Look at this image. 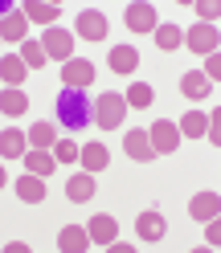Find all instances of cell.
<instances>
[{"mask_svg":"<svg viewBox=\"0 0 221 253\" xmlns=\"http://www.w3.org/2000/svg\"><path fill=\"white\" fill-rule=\"evenodd\" d=\"M107 164H110V155H107L103 143H86V147H82V168H86V171H103Z\"/></svg>","mask_w":221,"mask_h":253,"instance_id":"cell-22","label":"cell"},{"mask_svg":"<svg viewBox=\"0 0 221 253\" xmlns=\"http://www.w3.org/2000/svg\"><path fill=\"white\" fill-rule=\"evenodd\" d=\"M156 45H160V49H176V45H184V33L176 25H156Z\"/></svg>","mask_w":221,"mask_h":253,"instance_id":"cell-25","label":"cell"},{"mask_svg":"<svg viewBox=\"0 0 221 253\" xmlns=\"http://www.w3.org/2000/svg\"><path fill=\"white\" fill-rule=\"evenodd\" d=\"M29 143H33V147H45V151H50V147L57 143V131H54L50 123H37L33 131H29Z\"/></svg>","mask_w":221,"mask_h":253,"instance_id":"cell-27","label":"cell"},{"mask_svg":"<svg viewBox=\"0 0 221 253\" xmlns=\"http://www.w3.org/2000/svg\"><path fill=\"white\" fill-rule=\"evenodd\" d=\"M197 17H201V25L217 21V17H221V4H217V0H201V4H197Z\"/></svg>","mask_w":221,"mask_h":253,"instance_id":"cell-31","label":"cell"},{"mask_svg":"<svg viewBox=\"0 0 221 253\" xmlns=\"http://www.w3.org/2000/svg\"><path fill=\"white\" fill-rule=\"evenodd\" d=\"M209 86H213V82L205 78V70H188V74L180 78V94H184V98H193V102H197V98H209Z\"/></svg>","mask_w":221,"mask_h":253,"instance_id":"cell-11","label":"cell"},{"mask_svg":"<svg viewBox=\"0 0 221 253\" xmlns=\"http://www.w3.org/2000/svg\"><path fill=\"white\" fill-rule=\"evenodd\" d=\"M66 196L74 200V204H82V200H90L94 196V176H90V171H78V176L66 184Z\"/></svg>","mask_w":221,"mask_h":253,"instance_id":"cell-17","label":"cell"},{"mask_svg":"<svg viewBox=\"0 0 221 253\" xmlns=\"http://www.w3.org/2000/svg\"><path fill=\"white\" fill-rule=\"evenodd\" d=\"M25 164H29V171H33V176H45V180H50V176H54V168H57V160H54L45 147H33V151L25 155Z\"/></svg>","mask_w":221,"mask_h":253,"instance_id":"cell-15","label":"cell"},{"mask_svg":"<svg viewBox=\"0 0 221 253\" xmlns=\"http://www.w3.org/2000/svg\"><path fill=\"white\" fill-rule=\"evenodd\" d=\"M115 233H119V225H115V216H110V212H99V216L90 220V241L94 245L110 249V245H115Z\"/></svg>","mask_w":221,"mask_h":253,"instance_id":"cell-10","label":"cell"},{"mask_svg":"<svg viewBox=\"0 0 221 253\" xmlns=\"http://www.w3.org/2000/svg\"><path fill=\"white\" fill-rule=\"evenodd\" d=\"M54 160H57V164L78 160V143H74V139H57V143H54Z\"/></svg>","mask_w":221,"mask_h":253,"instance_id":"cell-30","label":"cell"},{"mask_svg":"<svg viewBox=\"0 0 221 253\" xmlns=\"http://www.w3.org/2000/svg\"><path fill=\"white\" fill-rule=\"evenodd\" d=\"M4 184H8V176H4V168H0V188H4Z\"/></svg>","mask_w":221,"mask_h":253,"instance_id":"cell-36","label":"cell"},{"mask_svg":"<svg viewBox=\"0 0 221 253\" xmlns=\"http://www.w3.org/2000/svg\"><path fill=\"white\" fill-rule=\"evenodd\" d=\"M78 37H86V41H103V37H107V17H103V12H94V8L78 12Z\"/></svg>","mask_w":221,"mask_h":253,"instance_id":"cell-9","label":"cell"},{"mask_svg":"<svg viewBox=\"0 0 221 253\" xmlns=\"http://www.w3.org/2000/svg\"><path fill=\"white\" fill-rule=\"evenodd\" d=\"M127 106H152V86L148 82H131V90H127Z\"/></svg>","mask_w":221,"mask_h":253,"instance_id":"cell-28","label":"cell"},{"mask_svg":"<svg viewBox=\"0 0 221 253\" xmlns=\"http://www.w3.org/2000/svg\"><path fill=\"white\" fill-rule=\"evenodd\" d=\"M61 78H66V86H74V90H86L90 82H94V66H90V61L86 57H70L66 61V66H61Z\"/></svg>","mask_w":221,"mask_h":253,"instance_id":"cell-6","label":"cell"},{"mask_svg":"<svg viewBox=\"0 0 221 253\" xmlns=\"http://www.w3.org/2000/svg\"><path fill=\"white\" fill-rule=\"evenodd\" d=\"M123 115H127V98L123 94H99V102H94V126L110 131V126L123 123Z\"/></svg>","mask_w":221,"mask_h":253,"instance_id":"cell-2","label":"cell"},{"mask_svg":"<svg viewBox=\"0 0 221 253\" xmlns=\"http://www.w3.org/2000/svg\"><path fill=\"white\" fill-rule=\"evenodd\" d=\"M205 229H209V245H221V216L205 220Z\"/></svg>","mask_w":221,"mask_h":253,"instance_id":"cell-34","label":"cell"},{"mask_svg":"<svg viewBox=\"0 0 221 253\" xmlns=\"http://www.w3.org/2000/svg\"><path fill=\"white\" fill-rule=\"evenodd\" d=\"M209 139L221 147V110H213V115H209Z\"/></svg>","mask_w":221,"mask_h":253,"instance_id":"cell-33","label":"cell"},{"mask_svg":"<svg viewBox=\"0 0 221 253\" xmlns=\"http://www.w3.org/2000/svg\"><path fill=\"white\" fill-rule=\"evenodd\" d=\"M188 212H193V220H213L217 212H221V196L217 192H197L193 200H188Z\"/></svg>","mask_w":221,"mask_h":253,"instance_id":"cell-8","label":"cell"},{"mask_svg":"<svg viewBox=\"0 0 221 253\" xmlns=\"http://www.w3.org/2000/svg\"><path fill=\"white\" fill-rule=\"evenodd\" d=\"M21 61L29 70H41L45 66V49H41V41H21Z\"/></svg>","mask_w":221,"mask_h":253,"instance_id":"cell-26","label":"cell"},{"mask_svg":"<svg viewBox=\"0 0 221 253\" xmlns=\"http://www.w3.org/2000/svg\"><path fill=\"white\" fill-rule=\"evenodd\" d=\"M0 110L17 119V115H25V110H29V98H25L17 86H8V90H0Z\"/></svg>","mask_w":221,"mask_h":253,"instance_id":"cell-20","label":"cell"},{"mask_svg":"<svg viewBox=\"0 0 221 253\" xmlns=\"http://www.w3.org/2000/svg\"><path fill=\"white\" fill-rule=\"evenodd\" d=\"M25 74H29V66L21 61V53H17V57H4V61H0V82H8V86H21V82H25Z\"/></svg>","mask_w":221,"mask_h":253,"instance_id":"cell-19","label":"cell"},{"mask_svg":"<svg viewBox=\"0 0 221 253\" xmlns=\"http://www.w3.org/2000/svg\"><path fill=\"white\" fill-rule=\"evenodd\" d=\"M217 37H221V29H213V25H197V29H188V37H184V45L193 53H217Z\"/></svg>","mask_w":221,"mask_h":253,"instance_id":"cell-5","label":"cell"},{"mask_svg":"<svg viewBox=\"0 0 221 253\" xmlns=\"http://www.w3.org/2000/svg\"><path fill=\"white\" fill-rule=\"evenodd\" d=\"M123 21H127L131 33H156V8L152 4H127Z\"/></svg>","mask_w":221,"mask_h":253,"instance_id":"cell-7","label":"cell"},{"mask_svg":"<svg viewBox=\"0 0 221 253\" xmlns=\"http://www.w3.org/2000/svg\"><path fill=\"white\" fill-rule=\"evenodd\" d=\"M148 139H152V147H156V155H172V151H176V143H180V131H176V123H168V119H160V123H152V131H148Z\"/></svg>","mask_w":221,"mask_h":253,"instance_id":"cell-4","label":"cell"},{"mask_svg":"<svg viewBox=\"0 0 221 253\" xmlns=\"http://www.w3.org/2000/svg\"><path fill=\"white\" fill-rule=\"evenodd\" d=\"M41 49H45V57L70 61V53H74V33H66V29H45V37H41Z\"/></svg>","mask_w":221,"mask_h":253,"instance_id":"cell-3","label":"cell"},{"mask_svg":"<svg viewBox=\"0 0 221 253\" xmlns=\"http://www.w3.org/2000/svg\"><path fill=\"white\" fill-rule=\"evenodd\" d=\"M123 151H127L131 160H139V164H148V160H156V147H152V139H148L144 131H131L127 139H123Z\"/></svg>","mask_w":221,"mask_h":253,"instance_id":"cell-12","label":"cell"},{"mask_svg":"<svg viewBox=\"0 0 221 253\" xmlns=\"http://www.w3.org/2000/svg\"><path fill=\"white\" fill-rule=\"evenodd\" d=\"M25 29H29L25 8H12L8 17L0 21V41H25Z\"/></svg>","mask_w":221,"mask_h":253,"instance_id":"cell-13","label":"cell"},{"mask_svg":"<svg viewBox=\"0 0 221 253\" xmlns=\"http://www.w3.org/2000/svg\"><path fill=\"white\" fill-rule=\"evenodd\" d=\"M205 131H209V115H201V110H188V115L180 119V135H188V139H201Z\"/></svg>","mask_w":221,"mask_h":253,"instance_id":"cell-23","label":"cell"},{"mask_svg":"<svg viewBox=\"0 0 221 253\" xmlns=\"http://www.w3.org/2000/svg\"><path fill=\"white\" fill-rule=\"evenodd\" d=\"M135 229H139V237H144V241H160V237H164V216L148 209V212H139Z\"/></svg>","mask_w":221,"mask_h":253,"instance_id":"cell-16","label":"cell"},{"mask_svg":"<svg viewBox=\"0 0 221 253\" xmlns=\"http://www.w3.org/2000/svg\"><path fill=\"white\" fill-rule=\"evenodd\" d=\"M12 188H17V196H21L25 204H37V200H45V184H41L37 176H21Z\"/></svg>","mask_w":221,"mask_h":253,"instance_id":"cell-21","label":"cell"},{"mask_svg":"<svg viewBox=\"0 0 221 253\" xmlns=\"http://www.w3.org/2000/svg\"><path fill=\"white\" fill-rule=\"evenodd\" d=\"M205 78H209V82H221V53H209V61H205Z\"/></svg>","mask_w":221,"mask_h":253,"instance_id":"cell-32","label":"cell"},{"mask_svg":"<svg viewBox=\"0 0 221 253\" xmlns=\"http://www.w3.org/2000/svg\"><path fill=\"white\" fill-rule=\"evenodd\" d=\"M21 151H25V135L21 131H0V155H4V160H21Z\"/></svg>","mask_w":221,"mask_h":253,"instance_id":"cell-24","label":"cell"},{"mask_svg":"<svg viewBox=\"0 0 221 253\" xmlns=\"http://www.w3.org/2000/svg\"><path fill=\"white\" fill-rule=\"evenodd\" d=\"M8 12H12V4H8V0H0V21H4Z\"/></svg>","mask_w":221,"mask_h":253,"instance_id":"cell-35","label":"cell"},{"mask_svg":"<svg viewBox=\"0 0 221 253\" xmlns=\"http://www.w3.org/2000/svg\"><path fill=\"white\" fill-rule=\"evenodd\" d=\"M86 245H90V233H86V229H78V225L61 229V237H57V249H61V253H82Z\"/></svg>","mask_w":221,"mask_h":253,"instance_id":"cell-14","label":"cell"},{"mask_svg":"<svg viewBox=\"0 0 221 253\" xmlns=\"http://www.w3.org/2000/svg\"><path fill=\"white\" fill-rule=\"evenodd\" d=\"M135 66H139V53L131 45H115V49H110V70L115 74H131Z\"/></svg>","mask_w":221,"mask_h":253,"instance_id":"cell-18","label":"cell"},{"mask_svg":"<svg viewBox=\"0 0 221 253\" xmlns=\"http://www.w3.org/2000/svg\"><path fill=\"white\" fill-rule=\"evenodd\" d=\"M54 115H57V123L66 131H82V126H94V102H90V94L66 86L57 94V102H54Z\"/></svg>","mask_w":221,"mask_h":253,"instance_id":"cell-1","label":"cell"},{"mask_svg":"<svg viewBox=\"0 0 221 253\" xmlns=\"http://www.w3.org/2000/svg\"><path fill=\"white\" fill-rule=\"evenodd\" d=\"M57 12H61L57 4H25V17L29 21H41V25L45 21H57Z\"/></svg>","mask_w":221,"mask_h":253,"instance_id":"cell-29","label":"cell"}]
</instances>
